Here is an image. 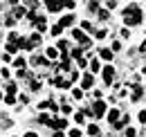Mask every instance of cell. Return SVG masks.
I'll use <instances>...</instances> for the list:
<instances>
[{
    "label": "cell",
    "instance_id": "cell-1",
    "mask_svg": "<svg viewBox=\"0 0 146 137\" xmlns=\"http://www.w3.org/2000/svg\"><path fill=\"white\" fill-rule=\"evenodd\" d=\"M124 25L126 27H137V25H142V20H144V11H142V7L137 5V2H128L126 7H124Z\"/></svg>",
    "mask_w": 146,
    "mask_h": 137
},
{
    "label": "cell",
    "instance_id": "cell-2",
    "mask_svg": "<svg viewBox=\"0 0 146 137\" xmlns=\"http://www.w3.org/2000/svg\"><path fill=\"white\" fill-rule=\"evenodd\" d=\"M108 112V103L101 101V99H97V101L92 103V115H94V119H99V117H104Z\"/></svg>",
    "mask_w": 146,
    "mask_h": 137
},
{
    "label": "cell",
    "instance_id": "cell-3",
    "mask_svg": "<svg viewBox=\"0 0 146 137\" xmlns=\"http://www.w3.org/2000/svg\"><path fill=\"white\" fill-rule=\"evenodd\" d=\"M115 74H117V72H115V68H112L110 63L101 68V76H104V83H106V86H110V83L115 81Z\"/></svg>",
    "mask_w": 146,
    "mask_h": 137
},
{
    "label": "cell",
    "instance_id": "cell-4",
    "mask_svg": "<svg viewBox=\"0 0 146 137\" xmlns=\"http://www.w3.org/2000/svg\"><path fill=\"white\" fill-rule=\"evenodd\" d=\"M92 88H94V74L86 72L83 79H81V90H92Z\"/></svg>",
    "mask_w": 146,
    "mask_h": 137
},
{
    "label": "cell",
    "instance_id": "cell-5",
    "mask_svg": "<svg viewBox=\"0 0 146 137\" xmlns=\"http://www.w3.org/2000/svg\"><path fill=\"white\" fill-rule=\"evenodd\" d=\"M130 90H133V92H130V101H133V103H135V101H139V99L144 97V88L139 86V83L130 86Z\"/></svg>",
    "mask_w": 146,
    "mask_h": 137
},
{
    "label": "cell",
    "instance_id": "cell-6",
    "mask_svg": "<svg viewBox=\"0 0 146 137\" xmlns=\"http://www.w3.org/2000/svg\"><path fill=\"white\" fill-rule=\"evenodd\" d=\"M106 119H108L110 126H112V124H117V121L121 119V112H119V108H110L108 112H106Z\"/></svg>",
    "mask_w": 146,
    "mask_h": 137
},
{
    "label": "cell",
    "instance_id": "cell-7",
    "mask_svg": "<svg viewBox=\"0 0 146 137\" xmlns=\"http://www.w3.org/2000/svg\"><path fill=\"white\" fill-rule=\"evenodd\" d=\"M50 128H54V130H65V128H68V119H65V117H58V119H52L50 121Z\"/></svg>",
    "mask_w": 146,
    "mask_h": 137
},
{
    "label": "cell",
    "instance_id": "cell-8",
    "mask_svg": "<svg viewBox=\"0 0 146 137\" xmlns=\"http://www.w3.org/2000/svg\"><path fill=\"white\" fill-rule=\"evenodd\" d=\"M52 83H54L56 88H61V90H68V88L72 86V81H70V79H63V76H54Z\"/></svg>",
    "mask_w": 146,
    "mask_h": 137
},
{
    "label": "cell",
    "instance_id": "cell-9",
    "mask_svg": "<svg viewBox=\"0 0 146 137\" xmlns=\"http://www.w3.org/2000/svg\"><path fill=\"white\" fill-rule=\"evenodd\" d=\"M58 25H61L63 29H65V27H72V25H74V14H65V16H61Z\"/></svg>",
    "mask_w": 146,
    "mask_h": 137
},
{
    "label": "cell",
    "instance_id": "cell-10",
    "mask_svg": "<svg viewBox=\"0 0 146 137\" xmlns=\"http://www.w3.org/2000/svg\"><path fill=\"white\" fill-rule=\"evenodd\" d=\"M11 16L16 18V20H20V18H25L27 16V7H23V5H16V7H14V11H11Z\"/></svg>",
    "mask_w": 146,
    "mask_h": 137
},
{
    "label": "cell",
    "instance_id": "cell-11",
    "mask_svg": "<svg viewBox=\"0 0 146 137\" xmlns=\"http://www.w3.org/2000/svg\"><path fill=\"white\" fill-rule=\"evenodd\" d=\"M88 68H90L92 74H97V72H101V59L97 56V59H90V63H88Z\"/></svg>",
    "mask_w": 146,
    "mask_h": 137
},
{
    "label": "cell",
    "instance_id": "cell-12",
    "mask_svg": "<svg viewBox=\"0 0 146 137\" xmlns=\"http://www.w3.org/2000/svg\"><path fill=\"white\" fill-rule=\"evenodd\" d=\"M112 56H115V52L110 50V47H101L99 50V59L101 61H112Z\"/></svg>",
    "mask_w": 146,
    "mask_h": 137
},
{
    "label": "cell",
    "instance_id": "cell-13",
    "mask_svg": "<svg viewBox=\"0 0 146 137\" xmlns=\"http://www.w3.org/2000/svg\"><path fill=\"white\" fill-rule=\"evenodd\" d=\"M45 56H47L50 61H56V59L61 56V52L56 50V47H47V50H45Z\"/></svg>",
    "mask_w": 146,
    "mask_h": 137
},
{
    "label": "cell",
    "instance_id": "cell-14",
    "mask_svg": "<svg viewBox=\"0 0 146 137\" xmlns=\"http://www.w3.org/2000/svg\"><path fill=\"white\" fill-rule=\"evenodd\" d=\"M97 18H99L101 23H108L110 20V9H99V11H97Z\"/></svg>",
    "mask_w": 146,
    "mask_h": 137
},
{
    "label": "cell",
    "instance_id": "cell-15",
    "mask_svg": "<svg viewBox=\"0 0 146 137\" xmlns=\"http://www.w3.org/2000/svg\"><path fill=\"white\" fill-rule=\"evenodd\" d=\"M29 90H32V92L40 90V79H34L32 74H29Z\"/></svg>",
    "mask_w": 146,
    "mask_h": 137
},
{
    "label": "cell",
    "instance_id": "cell-16",
    "mask_svg": "<svg viewBox=\"0 0 146 137\" xmlns=\"http://www.w3.org/2000/svg\"><path fill=\"white\" fill-rule=\"evenodd\" d=\"M88 135H90V137H99V135H101V130H99L97 124H88Z\"/></svg>",
    "mask_w": 146,
    "mask_h": 137
},
{
    "label": "cell",
    "instance_id": "cell-17",
    "mask_svg": "<svg viewBox=\"0 0 146 137\" xmlns=\"http://www.w3.org/2000/svg\"><path fill=\"white\" fill-rule=\"evenodd\" d=\"M108 34H110L108 29H106V27H101V29H97V32H94V38H97V41H104Z\"/></svg>",
    "mask_w": 146,
    "mask_h": 137
},
{
    "label": "cell",
    "instance_id": "cell-18",
    "mask_svg": "<svg viewBox=\"0 0 146 137\" xmlns=\"http://www.w3.org/2000/svg\"><path fill=\"white\" fill-rule=\"evenodd\" d=\"M56 50L68 52V50H70V41H58V43H56Z\"/></svg>",
    "mask_w": 146,
    "mask_h": 137
},
{
    "label": "cell",
    "instance_id": "cell-19",
    "mask_svg": "<svg viewBox=\"0 0 146 137\" xmlns=\"http://www.w3.org/2000/svg\"><path fill=\"white\" fill-rule=\"evenodd\" d=\"M61 2V7H65V9H74L76 7V0H58Z\"/></svg>",
    "mask_w": 146,
    "mask_h": 137
},
{
    "label": "cell",
    "instance_id": "cell-20",
    "mask_svg": "<svg viewBox=\"0 0 146 137\" xmlns=\"http://www.w3.org/2000/svg\"><path fill=\"white\" fill-rule=\"evenodd\" d=\"M50 32H52L54 38H58V36L63 34V27H61V25H52V29H50Z\"/></svg>",
    "mask_w": 146,
    "mask_h": 137
},
{
    "label": "cell",
    "instance_id": "cell-21",
    "mask_svg": "<svg viewBox=\"0 0 146 137\" xmlns=\"http://www.w3.org/2000/svg\"><path fill=\"white\" fill-rule=\"evenodd\" d=\"M124 137H137V130H135L133 126H126V128H124Z\"/></svg>",
    "mask_w": 146,
    "mask_h": 137
},
{
    "label": "cell",
    "instance_id": "cell-22",
    "mask_svg": "<svg viewBox=\"0 0 146 137\" xmlns=\"http://www.w3.org/2000/svg\"><path fill=\"white\" fill-rule=\"evenodd\" d=\"M72 97L76 99V101H79V99H83V90H81V88H72Z\"/></svg>",
    "mask_w": 146,
    "mask_h": 137
},
{
    "label": "cell",
    "instance_id": "cell-23",
    "mask_svg": "<svg viewBox=\"0 0 146 137\" xmlns=\"http://www.w3.org/2000/svg\"><path fill=\"white\" fill-rule=\"evenodd\" d=\"M88 11H99V0H90L88 2Z\"/></svg>",
    "mask_w": 146,
    "mask_h": 137
},
{
    "label": "cell",
    "instance_id": "cell-24",
    "mask_svg": "<svg viewBox=\"0 0 146 137\" xmlns=\"http://www.w3.org/2000/svg\"><path fill=\"white\" fill-rule=\"evenodd\" d=\"M14 68H18V70H25V59H16V61H14Z\"/></svg>",
    "mask_w": 146,
    "mask_h": 137
},
{
    "label": "cell",
    "instance_id": "cell-25",
    "mask_svg": "<svg viewBox=\"0 0 146 137\" xmlns=\"http://www.w3.org/2000/svg\"><path fill=\"white\" fill-rule=\"evenodd\" d=\"M7 52H9V54H16V52H18V45H16V43H7Z\"/></svg>",
    "mask_w": 146,
    "mask_h": 137
},
{
    "label": "cell",
    "instance_id": "cell-26",
    "mask_svg": "<svg viewBox=\"0 0 146 137\" xmlns=\"http://www.w3.org/2000/svg\"><path fill=\"white\" fill-rule=\"evenodd\" d=\"M2 99H5L7 106H14V103H16V97H14V94H7V97H2Z\"/></svg>",
    "mask_w": 146,
    "mask_h": 137
},
{
    "label": "cell",
    "instance_id": "cell-27",
    "mask_svg": "<svg viewBox=\"0 0 146 137\" xmlns=\"http://www.w3.org/2000/svg\"><path fill=\"white\" fill-rule=\"evenodd\" d=\"M74 121H76V124H83V121H86V112H76V115H74Z\"/></svg>",
    "mask_w": 146,
    "mask_h": 137
},
{
    "label": "cell",
    "instance_id": "cell-28",
    "mask_svg": "<svg viewBox=\"0 0 146 137\" xmlns=\"http://www.w3.org/2000/svg\"><path fill=\"white\" fill-rule=\"evenodd\" d=\"M38 121H40V124H45V126H50L52 117H50V115H40V117H38Z\"/></svg>",
    "mask_w": 146,
    "mask_h": 137
},
{
    "label": "cell",
    "instance_id": "cell-29",
    "mask_svg": "<svg viewBox=\"0 0 146 137\" xmlns=\"http://www.w3.org/2000/svg\"><path fill=\"white\" fill-rule=\"evenodd\" d=\"M61 112H63V115H70V112H72V106H68V103H61Z\"/></svg>",
    "mask_w": 146,
    "mask_h": 137
},
{
    "label": "cell",
    "instance_id": "cell-30",
    "mask_svg": "<svg viewBox=\"0 0 146 137\" xmlns=\"http://www.w3.org/2000/svg\"><path fill=\"white\" fill-rule=\"evenodd\" d=\"M119 34H121V38H130V27H126V25H124Z\"/></svg>",
    "mask_w": 146,
    "mask_h": 137
},
{
    "label": "cell",
    "instance_id": "cell-31",
    "mask_svg": "<svg viewBox=\"0 0 146 137\" xmlns=\"http://www.w3.org/2000/svg\"><path fill=\"white\" fill-rule=\"evenodd\" d=\"M81 29H83V32H90V29H92V23H90V20H83V23H81Z\"/></svg>",
    "mask_w": 146,
    "mask_h": 137
},
{
    "label": "cell",
    "instance_id": "cell-32",
    "mask_svg": "<svg viewBox=\"0 0 146 137\" xmlns=\"http://www.w3.org/2000/svg\"><path fill=\"white\" fill-rule=\"evenodd\" d=\"M110 50H112V52H119V50H121V41H112Z\"/></svg>",
    "mask_w": 146,
    "mask_h": 137
},
{
    "label": "cell",
    "instance_id": "cell-33",
    "mask_svg": "<svg viewBox=\"0 0 146 137\" xmlns=\"http://www.w3.org/2000/svg\"><path fill=\"white\" fill-rule=\"evenodd\" d=\"M76 65H79V68H88V59H83V56L76 59Z\"/></svg>",
    "mask_w": 146,
    "mask_h": 137
},
{
    "label": "cell",
    "instance_id": "cell-34",
    "mask_svg": "<svg viewBox=\"0 0 146 137\" xmlns=\"http://www.w3.org/2000/svg\"><path fill=\"white\" fill-rule=\"evenodd\" d=\"M68 135H70V137H81V130H79V128H70Z\"/></svg>",
    "mask_w": 146,
    "mask_h": 137
},
{
    "label": "cell",
    "instance_id": "cell-35",
    "mask_svg": "<svg viewBox=\"0 0 146 137\" xmlns=\"http://www.w3.org/2000/svg\"><path fill=\"white\" fill-rule=\"evenodd\" d=\"M137 119H139V124H144V126H146V110H139Z\"/></svg>",
    "mask_w": 146,
    "mask_h": 137
},
{
    "label": "cell",
    "instance_id": "cell-36",
    "mask_svg": "<svg viewBox=\"0 0 146 137\" xmlns=\"http://www.w3.org/2000/svg\"><path fill=\"white\" fill-rule=\"evenodd\" d=\"M16 90H18L16 83H7V92H9V94H16Z\"/></svg>",
    "mask_w": 146,
    "mask_h": 137
},
{
    "label": "cell",
    "instance_id": "cell-37",
    "mask_svg": "<svg viewBox=\"0 0 146 137\" xmlns=\"http://www.w3.org/2000/svg\"><path fill=\"white\" fill-rule=\"evenodd\" d=\"M50 106H52L50 99H47V101H40V103H38V110H45V108H50Z\"/></svg>",
    "mask_w": 146,
    "mask_h": 137
},
{
    "label": "cell",
    "instance_id": "cell-38",
    "mask_svg": "<svg viewBox=\"0 0 146 137\" xmlns=\"http://www.w3.org/2000/svg\"><path fill=\"white\" fill-rule=\"evenodd\" d=\"M117 7V0H106V9H115Z\"/></svg>",
    "mask_w": 146,
    "mask_h": 137
},
{
    "label": "cell",
    "instance_id": "cell-39",
    "mask_svg": "<svg viewBox=\"0 0 146 137\" xmlns=\"http://www.w3.org/2000/svg\"><path fill=\"white\" fill-rule=\"evenodd\" d=\"M70 81H79V72H76V70H72V72H70Z\"/></svg>",
    "mask_w": 146,
    "mask_h": 137
},
{
    "label": "cell",
    "instance_id": "cell-40",
    "mask_svg": "<svg viewBox=\"0 0 146 137\" xmlns=\"http://www.w3.org/2000/svg\"><path fill=\"white\" fill-rule=\"evenodd\" d=\"M92 97H94V99H101L104 94H101V90H94V92H92Z\"/></svg>",
    "mask_w": 146,
    "mask_h": 137
},
{
    "label": "cell",
    "instance_id": "cell-41",
    "mask_svg": "<svg viewBox=\"0 0 146 137\" xmlns=\"http://www.w3.org/2000/svg\"><path fill=\"white\" fill-rule=\"evenodd\" d=\"M23 137H38V133H34V130H27V133H25Z\"/></svg>",
    "mask_w": 146,
    "mask_h": 137
},
{
    "label": "cell",
    "instance_id": "cell-42",
    "mask_svg": "<svg viewBox=\"0 0 146 137\" xmlns=\"http://www.w3.org/2000/svg\"><path fill=\"white\" fill-rule=\"evenodd\" d=\"M52 137H65V135H63V130H54V133H52Z\"/></svg>",
    "mask_w": 146,
    "mask_h": 137
},
{
    "label": "cell",
    "instance_id": "cell-43",
    "mask_svg": "<svg viewBox=\"0 0 146 137\" xmlns=\"http://www.w3.org/2000/svg\"><path fill=\"white\" fill-rule=\"evenodd\" d=\"M139 52H142V54H146V38H144V43L139 45Z\"/></svg>",
    "mask_w": 146,
    "mask_h": 137
},
{
    "label": "cell",
    "instance_id": "cell-44",
    "mask_svg": "<svg viewBox=\"0 0 146 137\" xmlns=\"http://www.w3.org/2000/svg\"><path fill=\"white\" fill-rule=\"evenodd\" d=\"M0 99H2V90H0Z\"/></svg>",
    "mask_w": 146,
    "mask_h": 137
},
{
    "label": "cell",
    "instance_id": "cell-45",
    "mask_svg": "<svg viewBox=\"0 0 146 137\" xmlns=\"http://www.w3.org/2000/svg\"><path fill=\"white\" fill-rule=\"evenodd\" d=\"M0 36H2V32H0Z\"/></svg>",
    "mask_w": 146,
    "mask_h": 137
},
{
    "label": "cell",
    "instance_id": "cell-46",
    "mask_svg": "<svg viewBox=\"0 0 146 137\" xmlns=\"http://www.w3.org/2000/svg\"><path fill=\"white\" fill-rule=\"evenodd\" d=\"M144 74H146V72H144Z\"/></svg>",
    "mask_w": 146,
    "mask_h": 137
}]
</instances>
